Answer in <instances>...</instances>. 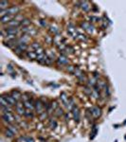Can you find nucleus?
<instances>
[{"label": "nucleus", "instance_id": "nucleus-14", "mask_svg": "<svg viewBox=\"0 0 126 142\" xmlns=\"http://www.w3.org/2000/svg\"><path fill=\"white\" fill-rule=\"evenodd\" d=\"M60 99H61L62 102H63L65 106H67L68 102H69V99H68V97H67V95H66L65 93H62L61 95H60Z\"/></svg>", "mask_w": 126, "mask_h": 142}, {"label": "nucleus", "instance_id": "nucleus-31", "mask_svg": "<svg viewBox=\"0 0 126 142\" xmlns=\"http://www.w3.org/2000/svg\"><path fill=\"white\" fill-rule=\"evenodd\" d=\"M8 129H9V130L12 131L13 134H16V133H17V129H16V128H14V126H10Z\"/></svg>", "mask_w": 126, "mask_h": 142}, {"label": "nucleus", "instance_id": "nucleus-26", "mask_svg": "<svg viewBox=\"0 0 126 142\" xmlns=\"http://www.w3.org/2000/svg\"><path fill=\"white\" fill-rule=\"evenodd\" d=\"M55 114H56V116H57V117H61V116H63V115H64L63 109H61L60 107H59V108H57V109H56V112H55Z\"/></svg>", "mask_w": 126, "mask_h": 142}, {"label": "nucleus", "instance_id": "nucleus-25", "mask_svg": "<svg viewBox=\"0 0 126 142\" xmlns=\"http://www.w3.org/2000/svg\"><path fill=\"white\" fill-rule=\"evenodd\" d=\"M2 112H3V114L11 113V112H12V109H11V107H10V106H6V107H2Z\"/></svg>", "mask_w": 126, "mask_h": 142}, {"label": "nucleus", "instance_id": "nucleus-13", "mask_svg": "<svg viewBox=\"0 0 126 142\" xmlns=\"http://www.w3.org/2000/svg\"><path fill=\"white\" fill-rule=\"evenodd\" d=\"M57 62L59 65H67L68 64V59L65 56H64V55H61V56L58 58Z\"/></svg>", "mask_w": 126, "mask_h": 142}, {"label": "nucleus", "instance_id": "nucleus-29", "mask_svg": "<svg viewBox=\"0 0 126 142\" xmlns=\"http://www.w3.org/2000/svg\"><path fill=\"white\" fill-rule=\"evenodd\" d=\"M65 50H67V51H66V53H70V54L74 53V49H73V48H71V46H68V48L66 46Z\"/></svg>", "mask_w": 126, "mask_h": 142}, {"label": "nucleus", "instance_id": "nucleus-21", "mask_svg": "<svg viewBox=\"0 0 126 142\" xmlns=\"http://www.w3.org/2000/svg\"><path fill=\"white\" fill-rule=\"evenodd\" d=\"M29 25H30V20L29 19H24L21 21V26H23L24 28H28Z\"/></svg>", "mask_w": 126, "mask_h": 142}, {"label": "nucleus", "instance_id": "nucleus-30", "mask_svg": "<svg viewBox=\"0 0 126 142\" xmlns=\"http://www.w3.org/2000/svg\"><path fill=\"white\" fill-rule=\"evenodd\" d=\"M67 70H68L69 72H71V73H74L75 70H76V67H75V66H72V65H69L68 67H67Z\"/></svg>", "mask_w": 126, "mask_h": 142}, {"label": "nucleus", "instance_id": "nucleus-8", "mask_svg": "<svg viewBox=\"0 0 126 142\" xmlns=\"http://www.w3.org/2000/svg\"><path fill=\"white\" fill-rule=\"evenodd\" d=\"M24 106L28 110H30V111H32L33 109H35V106H34V104H33V102H32V101H31V100H29V101H25Z\"/></svg>", "mask_w": 126, "mask_h": 142}, {"label": "nucleus", "instance_id": "nucleus-10", "mask_svg": "<svg viewBox=\"0 0 126 142\" xmlns=\"http://www.w3.org/2000/svg\"><path fill=\"white\" fill-rule=\"evenodd\" d=\"M25 106L22 104V103H17L16 105V112L18 115H20V116H22V115H25V113H26V111H25L24 109Z\"/></svg>", "mask_w": 126, "mask_h": 142}, {"label": "nucleus", "instance_id": "nucleus-27", "mask_svg": "<svg viewBox=\"0 0 126 142\" xmlns=\"http://www.w3.org/2000/svg\"><path fill=\"white\" fill-rule=\"evenodd\" d=\"M5 134H6V136H7V137H12V136H13V133H12V131L11 130H9V129H7V131H6V132H5Z\"/></svg>", "mask_w": 126, "mask_h": 142}, {"label": "nucleus", "instance_id": "nucleus-1", "mask_svg": "<svg viewBox=\"0 0 126 142\" xmlns=\"http://www.w3.org/2000/svg\"><path fill=\"white\" fill-rule=\"evenodd\" d=\"M19 12V8L18 7H12V8H9L7 10L4 11H1V17L5 16V15H11V14H16Z\"/></svg>", "mask_w": 126, "mask_h": 142}, {"label": "nucleus", "instance_id": "nucleus-5", "mask_svg": "<svg viewBox=\"0 0 126 142\" xmlns=\"http://www.w3.org/2000/svg\"><path fill=\"white\" fill-rule=\"evenodd\" d=\"M34 106H35V110L37 111V113L43 114L45 105L42 103V102H41V101H36V102H35V103H34Z\"/></svg>", "mask_w": 126, "mask_h": 142}, {"label": "nucleus", "instance_id": "nucleus-20", "mask_svg": "<svg viewBox=\"0 0 126 142\" xmlns=\"http://www.w3.org/2000/svg\"><path fill=\"white\" fill-rule=\"evenodd\" d=\"M8 6H9L8 1H1V2H0V9H1V11H4L5 9L7 10Z\"/></svg>", "mask_w": 126, "mask_h": 142}, {"label": "nucleus", "instance_id": "nucleus-3", "mask_svg": "<svg viewBox=\"0 0 126 142\" xmlns=\"http://www.w3.org/2000/svg\"><path fill=\"white\" fill-rule=\"evenodd\" d=\"M67 32L71 35V36L73 37L74 39H77L78 38V35H79V33H78V31L76 30V28H75V27H74L72 24H69L68 27H67Z\"/></svg>", "mask_w": 126, "mask_h": 142}, {"label": "nucleus", "instance_id": "nucleus-11", "mask_svg": "<svg viewBox=\"0 0 126 142\" xmlns=\"http://www.w3.org/2000/svg\"><path fill=\"white\" fill-rule=\"evenodd\" d=\"M81 8L83 12H89L91 6H90V4L87 1H83V2H81Z\"/></svg>", "mask_w": 126, "mask_h": 142}, {"label": "nucleus", "instance_id": "nucleus-6", "mask_svg": "<svg viewBox=\"0 0 126 142\" xmlns=\"http://www.w3.org/2000/svg\"><path fill=\"white\" fill-rule=\"evenodd\" d=\"M72 115H73V118L74 120L77 122L80 121V110L77 106H75L73 109H72Z\"/></svg>", "mask_w": 126, "mask_h": 142}, {"label": "nucleus", "instance_id": "nucleus-23", "mask_svg": "<svg viewBox=\"0 0 126 142\" xmlns=\"http://www.w3.org/2000/svg\"><path fill=\"white\" fill-rule=\"evenodd\" d=\"M42 46H41V45L40 44H38V43H33L32 45H31V49H34L35 51L36 50H38V49H40Z\"/></svg>", "mask_w": 126, "mask_h": 142}, {"label": "nucleus", "instance_id": "nucleus-22", "mask_svg": "<svg viewBox=\"0 0 126 142\" xmlns=\"http://www.w3.org/2000/svg\"><path fill=\"white\" fill-rule=\"evenodd\" d=\"M98 134V128L96 125L93 126V129H92V136H91V139H93L95 136H96V134Z\"/></svg>", "mask_w": 126, "mask_h": 142}, {"label": "nucleus", "instance_id": "nucleus-17", "mask_svg": "<svg viewBox=\"0 0 126 142\" xmlns=\"http://www.w3.org/2000/svg\"><path fill=\"white\" fill-rule=\"evenodd\" d=\"M27 57L30 60H34V59L37 60V54L35 51H28L27 52Z\"/></svg>", "mask_w": 126, "mask_h": 142}, {"label": "nucleus", "instance_id": "nucleus-19", "mask_svg": "<svg viewBox=\"0 0 126 142\" xmlns=\"http://www.w3.org/2000/svg\"><path fill=\"white\" fill-rule=\"evenodd\" d=\"M0 103H1V107H6V106H10V105H9L8 102L6 101V99H5L4 96H2V97L0 98Z\"/></svg>", "mask_w": 126, "mask_h": 142}, {"label": "nucleus", "instance_id": "nucleus-28", "mask_svg": "<svg viewBox=\"0 0 126 142\" xmlns=\"http://www.w3.org/2000/svg\"><path fill=\"white\" fill-rule=\"evenodd\" d=\"M79 40H81V41H86L87 40V38H86V35H83V34H81V33H79V35H78V38Z\"/></svg>", "mask_w": 126, "mask_h": 142}, {"label": "nucleus", "instance_id": "nucleus-33", "mask_svg": "<svg viewBox=\"0 0 126 142\" xmlns=\"http://www.w3.org/2000/svg\"><path fill=\"white\" fill-rule=\"evenodd\" d=\"M40 23H41V25H42L43 27H46V26H47V23H45V22H44V20H41Z\"/></svg>", "mask_w": 126, "mask_h": 142}, {"label": "nucleus", "instance_id": "nucleus-2", "mask_svg": "<svg viewBox=\"0 0 126 142\" xmlns=\"http://www.w3.org/2000/svg\"><path fill=\"white\" fill-rule=\"evenodd\" d=\"M2 118L5 122L7 123H12V122L15 120V117L12 115V113H6L2 114Z\"/></svg>", "mask_w": 126, "mask_h": 142}, {"label": "nucleus", "instance_id": "nucleus-12", "mask_svg": "<svg viewBox=\"0 0 126 142\" xmlns=\"http://www.w3.org/2000/svg\"><path fill=\"white\" fill-rule=\"evenodd\" d=\"M18 31H19V29L17 28H9L6 29V32H7L8 35H14L15 36L18 33Z\"/></svg>", "mask_w": 126, "mask_h": 142}, {"label": "nucleus", "instance_id": "nucleus-16", "mask_svg": "<svg viewBox=\"0 0 126 142\" xmlns=\"http://www.w3.org/2000/svg\"><path fill=\"white\" fill-rule=\"evenodd\" d=\"M49 32L56 36V35H58V32H59V28L57 27H55V26H50L49 27Z\"/></svg>", "mask_w": 126, "mask_h": 142}, {"label": "nucleus", "instance_id": "nucleus-24", "mask_svg": "<svg viewBox=\"0 0 126 142\" xmlns=\"http://www.w3.org/2000/svg\"><path fill=\"white\" fill-rule=\"evenodd\" d=\"M49 126H50V128H51V129H55V128H56V126H57V122H56V120L51 119V120L49 121Z\"/></svg>", "mask_w": 126, "mask_h": 142}, {"label": "nucleus", "instance_id": "nucleus-32", "mask_svg": "<svg viewBox=\"0 0 126 142\" xmlns=\"http://www.w3.org/2000/svg\"><path fill=\"white\" fill-rule=\"evenodd\" d=\"M24 139L26 140V142H34V140L29 136H26V137H24Z\"/></svg>", "mask_w": 126, "mask_h": 142}, {"label": "nucleus", "instance_id": "nucleus-4", "mask_svg": "<svg viewBox=\"0 0 126 142\" xmlns=\"http://www.w3.org/2000/svg\"><path fill=\"white\" fill-rule=\"evenodd\" d=\"M90 111H91V114L95 118H99L101 115H102V110L99 106H93L92 108H90Z\"/></svg>", "mask_w": 126, "mask_h": 142}, {"label": "nucleus", "instance_id": "nucleus-9", "mask_svg": "<svg viewBox=\"0 0 126 142\" xmlns=\"http://www.w3.org/2000/svg\"><path fill=\"white\" fill-rule=\"evenodd\" d=\"M13 19V15H5L1 17V23L2 24H9L10 22H12Z\"/></svg>", "mask_w": 126, "mask_h": 142}, {"label": "nucleus", "instance_id": "nucleus-7", "mask_svg": "<svg viewBox=\"0 0 126 142\" xmlns=\"http://www.w3.org/2000/svg\"><path fill=\"white\" fill-rule=\"evenodd\" d=\"M4 97H5V99H6V101L8 102L9 105L10 106H13V105L16 106L17 105L18 102H17V101L12 97V96H8V95H7V96H4Z\"/></svg>", "mask_w": 126, "mask_h": 142}, {"label": "nucleus", "instance_id": "nucleus-15", "mask_svg": "<svg viewBox=\"0 0 126 142\" xmlns=\"http://www.w3.org/2000/svg\"><path fill=\"white\" fill-rule=\"evenodd\" d=\"M81 27L85 28V29H86V30H88L89 32L93 31V29H94V27H93V26H91V25H90L89 23H87V22L81 23Z\"/></svg>", "mask_w": 126, "mask_h": 142}, {"label": "nucleus", "instance_id": "nucleus-18", "mask_svg": "<svg viewBox=\"0 0 126 142\" xmlns=\"http://www.w3.org/2000/svg\"><path fill=\"white\" fill-rule=\"evenodd\" d=\"M12 96L14 98V99H15L16 101L20 100L21 97H22V96H21V94H20V92H19V91H17V90H13V91H12Z\"/></svg>", "mask_w": 126, "mask_h": 142}]
</instances>
